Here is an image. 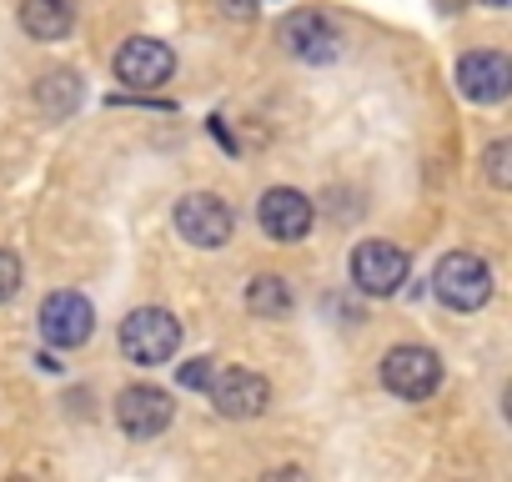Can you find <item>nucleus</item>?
<instances>
[{
    "label": "nucleus",
    "instance_id": "f03ea898",
    "mask_svg": "<svg viewBox=\"0 0 512 482\" xmlns=\"http://www.w3.org/2000/svg\"><path fill=\"white\" fill-rule=\"evenodd\" d=\"M432 292L452 312H477L492 297V267L477 252H447L432 272Z\"/></svg>",
    "mask_w": 512,
    "mask_h": 482
},
{
    "label": "nucleus",
    "instance_id": "dca6fc26",
    "mask_svg": "<svg viewBox=\"0 0 512 482\" xmlns=\"http://www.w3.org/2000/svg\"><path fill=\"white\" fill-rule=\"evenodd\" d=\"M16 292H21V262H16V252H0V307Z\"/></svg>",
    "mask_w": 512,
    "mask_h": 482
},
{
    "label": "nucleus",
    "instance_id": "1a4fd4ad",
    "mask_svg": "<svg viewBox=\"0 0 512 482\" xmlns=\"http://www.w3.org/2000/svg\"><path fill=\"white\" fill-rule=\"evenodd\" d=\"M206 392H211V402H216V412H221V417H262V412H267V402H272L267 377H256V372H246V367L211 372Z\"/></svg>",
    "mask_w": 512,
    "mask_h": 482
},
{
    "label": "nucleus",
    "instance_id": "6e6552de",
    "mask_svg": "<svg viewBox=\"0 0 512 482\" xmlns=\"http://www.w3.org/2000/svg\"><path fill=\"white\" fill-rule=\"evenodd\" d=\"M171 412H176V402H171V392H161V387H126L121 397H116V422H121V432L126 437H136V442H151V437H161L166 427H171Z\"/></svg>",
    "mask_w": 512,
    "mask_h": 482
},
{
    "label": "nucleus",
    "instance_id": "0eeeda50",
    "mask_svg": "<svg viewBox=\"0 0 512 482\" xmlns=\"http://www.w3.org/2000/svg\"><path fill=\"white\" fill-rule=\"evenodd\" d=\"M91 327H96V307L81 292H51L41 302V337H46V347L71 352V347H81L91 337Z\"/></svg>",
    "mask_w": 512,
    "mask_h": 482
},
{
    "label": "nucleus",
    "instance_id": "7ed1b4c3",
    "mask_svg": "<svg viewBox=\"0 0 512 482\" xmlns=\"http://www.w3.org/2000/svg\"><path fill=\"white\" fill-rule=\"evenodd\" d=\"M382 387L392 397H402V402H422V397H432L442 387V357L432 347H417V342L392 347L382 357Z\"/></svg>",
    "mask_w": 512,
    "mask_h": 482
},
{
    "label": "nucleus",
    "instance_id": "f3484780",
    "mask_svg": "<svg viewBox=\"0 0 512 482\" xmlns=\"http://www.w3.org/2000/svg\"><path fill=\"white\" fill-rule=\"evenodd\" d=\"M176 382H181V387H191V392H201V387L211 382V357H191V362L176 372Z\"/></svg>",
    "mask_w": 512,
    "mask_h": 482
},
{
    "label": "nucleus",
    "instance_id": "9b49d317",
    "mask_svg": "<svg viewBox=\"0 0 512 482\" xmlns=\"http://www.w3.org/2000/svg\"><path fill=\"white\" fill-rule=\"evenodd\" d=\"M256 221H262V231L272 241H302L312 231V201L292 186H272L256 201Z\"/></svg>",
    "mask_w": 512,
    "mask_h": 482
},
{
    "label": "nucleus",
    "instance_id": "39448f33",
    "mask_svg": "<svg viewBox=\"0 0 512 482\" xmlns=\"http://www.w3.org/2000/svg\"><path fill=\"white\" fill-rule=\"evenodd\" d=\"M407 282V252L392 247V241H362V247L352 252V287L367 292V297H392L402 292Z\"/></svg>",
    "mask_w": 512,
    "mask_h": 482
},
{
    "label": "nucleus",
    "instance_id": "20e7f679",
    "mask_svg": "<svg viewBox=\"0 0 512 482\" xmlns=\"http://www.w3.org/2000/svg\"><path fill=\"white\" fill-rule=\"evenodd\" d=\"M176 231H181V241H191V247L216 252L236 231V211L216 191H191V196L176 201Z\"/></svg>",
    "mask_w": 512,
    "mask_h": 482
},
{
    "label": "nucleus",
    "instance_id": "9d476101",
    "mask_svg": "<svg viewBox=\"0 0 512 482\" xmlns=\"http://www.w3.org/2000/svg\"><path fill=\"white\" fill-rule=\"evenodd\" d=\"M457 86H462L467 101L497 106V101L512 91V66H507L502 51H467V56L457 61Z\"/></svg>",
    "mask_w": 512,
    "mask_h": 482
},
{
    "label": "nucleus",
    "instance_id": "f257e3e1",
    "mask_svg": "<svg viewBox=\"0 0 512 482\" xmlns=\"http://www.w3.org/2000/svg\"><path fill=\"white\" fill-rule=\"evenodd\" d=\"M176 347H181V322L166 307H136L121 322V352L136 367H161L176 357Z\"/></svg>",
    "mask_w": 512,
    "mask_h": 482
},
{
    "label": "nucleus",
    "instance_id": "423d86ee",
    "mask_svg": "<svg viewBox=\"0 0 512 482\" xmlns=\"http://www.w3.org/2000/svg\"><path fill=\"white\" fill-rule=\"evenodd\" d=\"M171 71H176V56L156 36H131L116 51V81L131 86V91H156V86L171 81Z\"/></svg>",
    "mask_w": 512,
    "mask_h": 482
},
{
    "label": "nucleus",
    "instance_id": "2eb2a0df",
    "mask_svg": "<svg viewBox=\"0 0 512 482\" xmlns=\"http://www.w3.org/2000/svg\"><path fill=\"white\" fill-rule=\"evenodd\" d=\"M507 156H512V146H507V141H492V146H487V156H482V161H487V181H492L497 191H507V186H512Z\"/></svg>",
    "mask_w": 512,
    "mask_h": 482
},
{
    "label": "nucleus",
    "instance_id": "f8f14e48",
    "mask_svg": "<svg viewBox=\"0 0 512 482\" xmlns=\"http://www.w3.org/2000/svg\"><path fill=\"white\" fill-rule=\"evenodd\" d=\"M282 46L297 56V61H332L337 56V26L322 16V11H292L282 21Z\"/></svg>",
    "mask_w": 512,
    "mask_h": 482
},
{
    "label": "nucleus",
    "instance_id": "4468645a",
    "mask_svg": "<svg viewBox=\"0 0 512 482\" xmlns=\"http://www.w3.org/2000/svg\"><path fill=\"white\" fill-rule=\"evenodd\" d=\"M246 307H251L256 317H287V312H292V292H287L282 277H256V282L246 287Z\"/></svg>",
    "mask_w": 512,
    "mask_h": 482
},
{
    "label": "nucleus",
    "instance_id": "a211bd4d",
    "mask_svg": "<svg viewBox=\"0 0 512 482\" xmlns=\"http://www.w3.org/2000/svg\"><path fill=\"white\" fill-rule=\"evenodd\" d=\"M221 11H226V16H241V21H246V16H256V0H221Z\"/></svg>",
    "mask_w": 512,
    "mask_h": 482
},
{
    "label": "nucleus",
    "instance_id": "ddd939ff",
    "mask_svg": "<svg viewBox=\"0 0 512 482\" xmlns=\"http://www.w3.org/2000/svg\"><path fill=\"white\" fill-rule=\"evenodd\" d=\"M76 26L71 0H21V31L31 41H66Z\"/></svg>",
    "mask_w": 512,
    "mask_h": 482
},
{
    "label": "nucleus",
    "instance_id": "6ab92c4d",
    "mask_svg": "<svg viewBox=\"0 0 512 482\" xmlns=\"http://www.w3.org/2000/svg\"><path fill=\"white\" fill-rule=\"evenodd\" d=\"M487 6H507V0H487Z\"/></svg>",
    "mask_w": 512,
    "mask_h": 482
}]
</instances>
